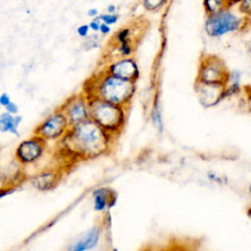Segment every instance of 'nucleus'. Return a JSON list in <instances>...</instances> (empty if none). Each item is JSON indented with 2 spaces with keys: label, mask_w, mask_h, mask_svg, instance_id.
Returning <instances> with one entry per match:
<instances>
[{
  "label": "nucleus",
  "mask_w": 251,
  "mask_h": 251,
  "mask_svg": "<svg viewBox=\"0 0 251 251\" xmlns=\"http://www.w3.org/2000/svg\"><path fill=\"white\" fill-rule=\"evenodd\" d=\"M109 132L92 119L70 126L58 141V152L67 160H87L102 155L108 148Z\"/></svg>",
  "instance_id": "f257e3e1"
},
{
  "label": "nucleus",
  "mask_w": 251,
  "mask_h": 251,
  "mask_svg": "<svg viewBox=\"0 0 251 251\" xmlns=\"http://www.w3.org/2000/svg\"><path fill=\"white\" fill-rule=\"evenodd\" d=\"M132 84L128 79L115 76L111 74L100 78H89L83 85L82 92L88 98H100L120 105L131 93Z\"/></svg>",
  "instance_id": "f03ea898"
},
{
  "label": "nucleus",
  "mask_w": 251,
  "mask_h": 251,
  "mask_svg": "<svg viewBox=\"0 0 251 251\" xmlns=\"http://www.w3.org/2000/svg\"><path fill=\"white\" fill-rule=\"evenodd\" d=\"M232 7L227 6L219 12L207 15L205 30L209 36L218 37L236 31L246 24L248 17L242 14L237 6V11H233Z\"/></svg>",
  "instance_id": "7ed1b4c3"
},
{
  "label": "nucleus",
  "mask_w": 251,
  "mask_h": 251,
  "mask_svg": "<svg viewBox=\"0 0 251 251\" xmlns=\"http://www.w3.org/2000/svg\"><path fill=\"white\" fill-rule=\"evenodd\" d=\"M90 119L97 123L107 132L113 131L121 126L123 112L119 105L94 97L88 99Z\"/></svg>",
  "instance_id": "20e7f679"
},
{
  "label": "nucleus",
  "mask_w": 251,
  "mask_h": 251,
  "mask_svg": "<svg viewBox=\"0 0 251 251\" xmlns=\"http://www.w3.org/2000/svg\"><path fill=\"white\" fill-rule=\"evenodd\" d=\"M70 126L67 117L58 107L36 126L33 134L42 137L47 142L59 141L67 133Z\"/></svg>",
  "instance_id": "39448f33"
},
{
  "label": "nucleus",
  "mask_w": 251,
  "mask_h": 251,
  "mask_svg": "<svg viewBox=\"0 0 251 251\" xmlns=\"http://www.w3.org/2000/svg\"><path fill=\"white\" fill-rule=\"evenodd\" d=\"M46 148L47 141L36 134H32L18 144L14 157L21 166L33 165L43 157Z\"/></svg>",
  "instance_id": "423d86ee"
},
{
  "label": "nucleus",
  "mask_w": 251,
  "mask_h": 251,
  "mask_svg": "<svg viewBox=\"0 0 251 251\" xmlns=\"http://www.w3.org/2000/svg\"><path fill=\"white\" fill-rule=\"evenodd\" d=\"M59 108L67 117L71 126L90 118L89 101L82 91L69 96Z\"/></svg>",
  "instance_id": "0eeeda50"
},
{
  "label": "nucleus",
  "mask_w": 251,
  "mask_h": 251,
  "mask_svg": "<svg viewBox=\"0 0 251 251\" xmlns=\"http://www.w3.org/2000/svg\"><path fill=\"white\" fill-rule=\"evenodd\" d=\"M63 177V168L49 167L27 177L29 184L36 190L46 192L53 190Z\"/></svg>",
  "instance_id": "6e6552de"
},
{
  "label": "nucleus",
  "mask_w": 251,
  "mask_h": 251,
  "mask_svg": "<svg viewBox=\"0 0 251 251\" xmlns=\"http://www.w3.org/2000/svg\"><path fill=\"white\" fill-rule=\"evenodd\" d=\"M100 238V230L97 226H93L88 229L82 236H80L76 241L70 245L69 250L72 251H84L94 248Z\"/></svg>",
  "instance_id": "1a4fd4ad"
},
{
  "label": "nucleus",
  "mask_w": 251,
  "mask_h": 251,
  "mask_svg": "<svg viewBox=\"0 0 251 251\" xmlns=\"http://www.w3.org/2000/svg\"><path fill=\"white\" fill-rule=\"evenodd\" d=\"M137 73V67L131 60H121L112 64L109 68V74L128 80L136 77Z\"/></svg>",
  "instance_id": "9d476101"
},
{
  "label": "nucleus",
  "mask_w": 251,
  "mask_h": 251,
  "mask_svg": "<svg viewBox=\"0 0 251 251\" xmlns=\"http://www.w3.org/2000/svg\"><path fill=\"white\" fill-rule=\"evenodd\" d=\"M23 122V116L17 114V115H11L8 112L4 111L0 113V132L6 133L10 132L13 135H16L17 137H20V130L19 126Z\"/></svg>",
  "instance_id": "9b49d317"
},
{
  "label": "nucleus",
  "mask_w": 251,
  "mask_h": 251,
  "mask_svg": "<svg viewBox=\"0 0 251 251\" xmlns=\"http://www.w3.org/2000/svg\"><path fill=\"white\" fill-rule=\"evenodd\" d=\"M202 79L207 83H216L224 77V71L220 68L218 63H208L202 70Z\"/></svg>",
  "instance_id": "f8f14e48"
},
{
  "label": "nucleus",
  "mask_w": 251,
  "mask_h": 251,
  "mask_svg": "<svg viewBox=\"0 0 251 251\" xmlns=\"http://www.w3.org/2000/svg\"><path fill=\"white\" fill-rule=\"evenodd\" d=\"M94 197V210L97 212L104 211L110 204L109 190L105 187L97 188L93 191Z\"/></svg>",
  "instance_id": "ddd939ff"
},
{
  "label": "nucleus",
  "mask_w": 251,
  "mask_h": 251,
  "mask_svg": "<svg viewBox=\"0 0 251 251\" xmlns=\"http://www.w3.org/2000/svg\"><path fill=\"white\" fill-rule=\"evenodd\" d=\"M203 7L207 15L214 14L227 7L226 0H203Z\"/></svg>",
  "instance_id": "4468645a"
},
{
  "label": "nucleus",
  "mask_w": 251,
  "mask_h": 251,
  "mask_svg": "<svg viewBox=\"0 0 251 251\" xmlns=\"http://www.w3.org/2000/svg\"><path fill=\"white\" fill-rule=\"evenodd\" d=\"M166 1L167 0H142V4L147 11L154 12L159 10L166 3Z\"/></svg>",
  "instance_id": "2eb2a0df"
},
{
  "label": "nucleus",
  "mask_w": 251,
  "mask_h": 251,
  "mask_svg": "<svg viewBox=\"0 0 251 251\" xmlns=\"http://www.w3.org/2000/svg\"><path fill=\"white\" fill-rule=\"evenodd\" d=\"M18 185L12 184V183H5L3 186L0 187V199L13 194L17 190Z\"/></svg>",
  "instance_id": "dca6fc26"
},
{
  "label": "nucleus",
  "mask_w": 251,
  "mask_h": 251,
  "mask_svg": "<svg viewBox=\"0 0 251 251\" xmlns=\"http://www.w3.org/2000/svg\"><path fill=\"white\" fill-rule=\"evenodd\" d=\"M99 19L101 20L102 23H105L109 25H114L118 22L119 20V16L116 15L115 13L114 14H111V13H107V14H102L99 16Z\"/></svg>",
  "instance_id": "f3484780"
},
{
  "label": "nucleus",
  "mask_w": 251,
  "mask_h": 251,
  "mask_svg": "<svg viewBox=\"0 0 251 251\" xmlns=\"http://www.w3.org/2000/svg\"><path fill=\"white\" fill-rule=\"evenodd\" d=\"M238 10L245 16H249L251 12V0H240L236 5Z\"/></svg>",
  "instance_id": "a211bd4d"
},
{
  "label": "nucleus",
  "mask_w": 251,
  "mask_h": 251,
  "mask_svg": "<svg viewBox=\"0 0 251 251\" xmlns=\"http://www.w3.org/2000/svg\"><path fill=\"white\" fill-rule=\"evenodd\" d=\"M4 109H5L6 112H8L11 115L19 114V106L15 102H13V101H11L8 105H6L4 107Z\"/></svg>",
  "instance_id": "6ab92c4d"
},
{
  "label": "nucleus",
  "mask_w": 251,
  "mask_h": 251,
  "mask_svg": "<svg viewBox=\"0 0 251 251\" xmlns=\"http://www.w3.org/2000/svg\"><path fill=\"white\" fill-rule=\"evenodd\" d=\"M76 31H77V34H78L79 36L85 37V36H87V34H88L89 25H81L80 26L77 27Z\"/></svg>",
  "instance_id": "aec40b11"
},
{
  "label": "nucleus",
  "mask_w": 251,
  "mask_h": 251,
  "mask_svg": "<svg viewBox=\"0 0 251 251\" xmlns=\"http://www.w3.org/2000/svg\"><path fill=\"white\" fill-rule=\"evenodd\" d=\"M11 97L8 93L6 92H3L0 94V104H1V107H5L6 105H8L10 102H11Z\"/></svg>",
  "instance_id": "412c9836"
},
{
  "label": "nucleus",
  "mask_w": 251,
  "mask_h": 251,
  "mask_svg": "<svg viewBox=\"0 0 251 251\" xmlns=\"http://www.w3.org/2000/svg\"><path fill=\"white\" fill-rule=\"evenodd\" d=\"M100 24H101V20L98 17V18H95L94 20H92L88 25H89V28L92 29L93 31H98Z\"/></svg>",
  "instance_id": "4be33fe9"
},
{
  "label": "nucleus",
  "mask_w": 251,
  "mask_h": 251,
  "mask_svg": "<svg viewBox=\"0 0 251 251\" xmlns=\"http://www.w3.org/2000/svg\"><path fill=\"white\" fill-rule=\"evenodd\" d=\"M99 31L102 34H108L111 31V27H110L109 25H107L105 23H101L100 26H99Z\"/></svg>",
  "instance_id": "5701e85b"
},
{
  "label": "nucleus",
  "mask_w": 251,
  "mask_h": 251,
  "mask_svg": "<svg viewBox=\"0 0 251 251\" xmlns=\"http://www.w3.org/2000/svg\"><path fill=\"white\" fill-rule=\"evenodd\" d=\"M87 15L89 16V17H96L97 15H98V10L97 9H95V8H92V9H89L88 10V12H87Z\"/></svg>",
  "instance_id": "b1692460"
},
{
  "label": "nucleus",
  "mask_w": 251,
  "mask_h": 251,
  "mask_svg": "<svg viewBox=\"0 0 251 251\" xmlns=\"http://www.w3.org/2000/svg\"><path fill=\"white\" fill-rule=\"evenodd\" d=\"M117 10V7L114 5V4H110L108 7H107V12L108 13H111V14H114Z\"/></svg>",
  "instance_id": "393cba45"
},
{
  "label": "nucleus",
  "mask_w": 251,
  "mask_h": 251,
  "mask_svg": "<svg viewBox=\"0 0 251 251\" xmlns=\"http://www.w3.org/2000/svg\"><path fill=\"white\" fill-rule=\"evenodd\" d=\"M227 6H236L240 0H226Z\"/></svg>",
  "instance_id": "a878e982"
},
{
  "label": "nucleus",
  "mask_w": 251,
  "mask_h": 251,
  "mask_svg": "<svg viewBox=\"0 0 251 251\" xmlns=\"http://www.w3.org/2000/svg\"><path fill=\"white\" fill-rule=\"evenodd\" d=\"M249 48H250V50H251V41L249 42Z\"/></svg>",
  "instance_id": "bb28decb"
},
{
  "label": "nucleus",
  "mask_w": 251,
  "mask_h": 251,
  "mask_svg": "<svg viewBox=\"0 0 251 251\" xmlns=\"http://www.w3.org/2000/svg\"><path fill=\"white\" fill-rule=\"evenodd\" d=\"M249 18H251V12H250V14H249V16H248V19H249Z\"/></svg>",
  "instance_id": "cd10ccee"
},
{
  "label": "nucleus",
  "mask_w": 251,
  "mask_h": 251,
  "mask_svg": "<svg viewBox=\"0 0 251 251\" xmlns=\"http://www.w3.org/2000/svg\"><path fill=\"white\" fill-rule=\"evenodd\" d=\"M0 107H1V104H0Z\"/></svg>",
  "instance_id": "c85d7f7f"
},
{
  "label": "nucleus",
  "mask_w": 251,
  "mask_h": 251,
  "mask_svg": "<svg viewBox=\"0 0 251 251\" xmlns=\"http://www.w3.org/2000/svg\"><path fill=\"white\" fill-rule=\"evenodd\" d=\"M250 103H251V101H250Z\"/></svg>",
  "instance_id": "c756f323"
}]
</instances>
